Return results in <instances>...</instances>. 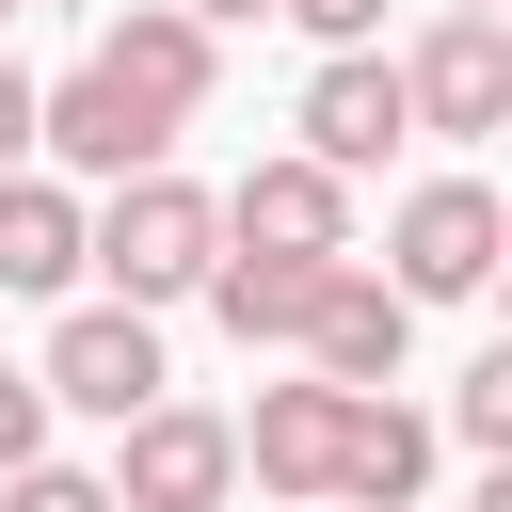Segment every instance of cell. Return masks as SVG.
I'll list each match as a JSON object with an SVG mask.
<instances>
[{"label":"cell","instance_id":"obj_14","mask_svg":"<svg viewBox=\"0 0 512 512\" xmlns=\"http://www.w3.org/2000/svg\"><path fill=\"white\" fill-rule=\"evenodd\" d=\"M448 432H464V448H512V352H480V368L448 384Z\"/></svg>","mask_w":512,"mask_h":512},{"label":"cell","instance_id":"obj_10","mask_svg":"<svg viewBox=\"0 0 512 512\" xmlns=\"http://www.w3.org/2000/svg\"><path fill=\"white\" fill-rule=\"evenodd\" d=\"M400 352H416V304H400L368 256H336V272H320V320H304V368H320V384H400Z\"/></svg>","mask_w":512,"mask_h":512},{"label":"cell","instance_id":"obj_8","mask_svg":"<svg viewBox=\"0 0 512 512\" xmlns=\"http://www.w3.org/2000/svg\"><path fill=\"white\" fill-rule=\"evenodd\" d=\"M208 208H224V256H352V176H320L304 144L240 160V192H208Z\"/></svg>","mask_w":512,"mask_h":512},{"label":"cell","instance_id":"obj_13","mask_svg":"<svg viewBox=\"0 0 512 512\" xmlns=\"http://www.w3.org/2000/svg\"><path fill=\"white\" fill-rule=\"evenodd\" d=\"M432 448H448V432H432L416 400H384V384H368V400H352V464H336V512H416V496H432Z\"/></svg>","mask_w":512,"mask_h":512},{"label":"cell","instance_id":"obj_19","mask_svg":"<svg viewBox=\"0 0 512 512\" xmlns=\"http://www.w3.org/2000/svg\"><path fill=\"white\" fill-rule=\"evenodd\" d=\"M176 16H208V32H240V16H272V0H176Z\"/></svg>","mask_w":512,"mask_h":512},{"label":"cell","instance_id":"obj_16","mask_svg":"<svg viewBox=\"0 0 512 512\" xmlns=\"http://www.w3.org/2000/svg\"><path fill=\"white\" fill-rule=\"evenodd\" d=\"M16 464H48V384H32V368H0V480H16Z\"/></svg>","mask_w":512,"mask_h":512},{"label":"cell","instance_id":"obj_1","mask_svg":"<svg viewBox=\"0 0 512 512\" xmlns=\"http://www.w3.org/2000/svg\"><path fill=\"white\" fill-rule=\"evenodd\" d=\"M208 256H224V208L176 176V160H144V176H112L96 208H80V272H96V304H192L208 288Z\"/></svg>","mask_w":512,"mask_h":512},{"label":"cell","instance_id":"obj_17","mask_svg":"<svg viewBox=\"0 0 512 512\" xmlns=\"http://www.w3.org/2000/svg\"><path fill=\"white\" fill-rule=\"evenodd\" d=\"M288 32H320V48H384V0H272Z\"/></svg>","mask_w":512,"mask_h":512},{"label":"cell","instance_id":"obj_21","mask_svg":"<svg viewBox=\"0 0 512 512\" xmlns=\"http://www.w3.org/2000/svg\"><path fill=\"white\" fill-rule=\"evenodd\" d=\"M0 16H16V0H0Z\"/></svg>","mask_w":512,"mask_h":512},{"label":"cell","instance_id":"obj_5","mask_svg":"<svg viewBox=\"0 0 512 512\" xmlns=\"http://www.w3.org/2000/svg\"><path fill=\"white\" fill-rule=\"evenodd\" d=\"M400 64V112L432 128V144H496L512 128V16H432L416 48H384Z\"/></svg>","mask_w":512,"mask_h":512},{"label":"cell","instance_id":"obj_20","mask_svg":"<svg viewBox=\"0 0 512 512\" xmlns=\"http://www.w3.org/2000/svg\"><path fill=\"white\" fill-rule=\"evenodd\" d=\"M432 16H496V0H432Z\"/></svg>","mask_w":512,"mask_h":512},{"label":"cell","instance_id":"obj_2","mask_svg":"<svg viewBox=\"0 0 512 512\" xmlns=\"http://www.w3.org/2000/svg\"><path fill=\"white\" fill-rule=\"evenodd\" d=\"M80 64H96V80H112V112L176 160V128H192V112H208V80H224V32H208V16H176V0H128Z\"/></svg>","mask_w":512,"mask_h":512},{"label":"cell","instance_id":"obj_18","mask_svg":"<svg viewBox=\"0 0 512 512\" xmlns=\"http://www.w3.org/2000/svg\"><path fill=\"white\" fill-rule=\"evenodd\" d=\"M16 160H32V64L0 48V176H16Z\"/></svg>","mask_w":512,"mask_h":512},{"label":"cell","instance_id":"obj_4","mask_svg":"<svg viewBox=\"0 0 512 512\" xmlns=\"http://www.w3.org/2000/svg\"><path fill=\"white\" fill-rule=\"evenodd\" d=\"M96 480H112V512H224V496H240V432L160 384L144 416H112V464H96Z\"/></svg>","mask_w":512,"mask_h":512},{"label":"cell","instance_id":"obj_11","mask_svg":"<svg viewBox=\"0 0 512 512\" xmlns=\"http://www.w3.org/2000/svg\"><path fill=\"white\" fill-rule=\"evenodd\" d=\"M80 288V176L16 160L0 176V304H64Z\"/></svg>","mask_w":512,"mask_h":512},{"label":"cell","instance_id":"obj_9","mask_svg":"<svg viewBox=\"0 0 512 512\" xmlns=\"http://www.w3.org/2000/svg\"><path fill=\"white\" fill-rule=\"evenodd\" d=\"M288 128H304V160H320V176H384V160L416 144V112H400V64H384V48H320V80H304V112H288Z\"/></svg>","mask_w":512,"mask_h":512},{"label":"cell","instance_id":"obj_7","mask_svg":"<svg viewBox=\"0 0 512 512\" xmlns=\"http://www.w3.org/2000/svg\"><path fill=\"white\" fill-rule=\"evenodd\" d=\"M32 384H48V416H96V432H112V416H144L176 368H160V320H144V304H64V336L32 352Z\"/></svg>","mask_w":512,"mask_h":512},{"label":"cell","instance_id":"obj_15","mask_svg":"<svg viewBox=\"0 0 512 512\" xmlns=\"http://www.w3.org/2000/svg\"><path fill=\"white\" fill-rule=\"evenodd\" d=\"M0 512H112V480H96V464H16Z\"/></svg>","mask_w":512,"mask_h":512},{"label":"cell","instance_id":"obj_12","mask_svg":"<svg viewBox=\"0 0 512 512\" xmlns=\"http://www.w3.org/2000/svg\"><path fill=\"white\" fill-rule=\"evenodd\" d=\"M320 272H336V256H208V320H224L240 352H304Z\"/></svg>","mask_w":512,"mask_h":512},{"label":"cell","instance_id":"obj_3","mask_svg":"<svg viewBox=\"0 0 512 512\" xmlns=\"http://www.w3.org/2000/svg\"><path fill=\"white\" fill-rule=\"evenodd\" d=\"M496 256H512V208H496L480 176H416V192L384 208V288H400V304H480Z\"/></svg>","mask_w":512,"mask_h":512},{"label":"cell","instance_id":"obj_6","mask_svg":"<svg viewBox=\"0 0 512 512\" xmlns=\"http://www.w3.org/2000/svg\"><path fill=\"white\" fill-rule=\"evenodd\" d=\"M352 400H368V384H320V368H304V384H256V416H224V432H240V480H256V496H288V512H336Z\"/></svg>","mask_w":512,"mask_h":512}]
</instances>
